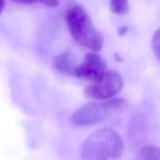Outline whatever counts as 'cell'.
I'll list each match as a JSON object with an SVG mask.
<instances>
[{"label": "cell", "mask_w": 160, "mask_h": 160, "mask_svg": "<svg viewBox=\"0 0 160 160\" xmlns=\"http://www.w3.org/2000/svg\"><path fill=\"white\" fill-rule=\"evenodd\" d=\"M124 151V140L112 129L94 131L82 144L81 160H119Z\"/></svg>", "instance_id": "obj_1"}, {"label": "cell", "mask_w": 160, "mask_h": 160, "mask_svg": "<svg viewBox=\"0 0 160 160\" xmlns=\"http://www.w3.org/2000/svg\"><path fill=\"white\" fill-rule=\"evenodd\" d=\"M105 70H106L105 60L99 54H96V51H92L85 56L82 62L76 65L74 74L82 80L92 81L100 74H102Z\"/></svg>", "instance_id": "obj_5"}, {"label": "cell", "mask_w": 160, "mask_h": 160, "mask_svg": "<svg viewBox=\"0 0 160 160\" xmlns=\"http://www.w3.org/2000/svg\"><path fill=\"white\" fill-rule=\"evenodd\" d=\"M124 81L121 75L115 70H105L96 79L90 81L85 89V95L92 100H108L115 98L122 89Z\"/></svg>", "instance_id": "obj_4"}, {"label": "cell", "mask_w": 160, "mask_h": 160, "mask_svg": "<svg viewBox=\"0 0 160 160\" xmlns=\"http://www.w3.org/2000/svg\"><path fill=\"white\" fill-rule=\"evenodd\" d=\"M19 4H42L50 8H55L59 5V0H11Z\"/></svg>", "instance_id": "obj_9"}, {"label": "cell", "mask_w": 160, "mask_h": 160, "mask_svg": "<svg viewBox=\"0 0 160 160\" xmlns=\"http://www.w3.org/2000/svg\"><path fill=\"white\" fill-rule=\"evenodd\" d=\"M4 8H5V0H0V12L4 10Z\"/></svg>", "instance_id": "obj_11"}, {"label": "cell", "mask_w": 160, "mask_h": 160, "mask_svg": "<svg viewBox=\"0 0 160 160\" xmlns=\"http://www.w3.org/2000/svg\"><path fill=\"white\" fill-rule=\"evenodd\" d=\"M52 64H54V68L58 71L62 72V74L70 75V74H74L75 72L76 65H75V62L72 60V56H71V54L69 51H64V52L56 55L54 58Z\"/></svg>", "instance_id": "obj_6"}, {"label": "cell", "mask_w": 160, "mask_h": 160, "mask_svg": "<svg viewBox=\"0 0 160 160\" xmlns=\"http://www.w3.org/2000/svg\"><path fill=\"white\" fill-rule=\"evenodd\" d=\"M151 48H152V51H154V54L156 55V58L160 60V28L155 31V34H154V36H152Z\"/></svg>", "instance_id": "obj_10"}, {"label": "cell", "mask_w": 160, "mask_h": 160, "mask_svg": "<svg viewBox=\"0 0 160 160\" xmlns=\"http://www.w3.org/2000/svg\"><path fill=\"white\" fill-rule=\"evenodd\" d=\"M128 108L125 99H108L102 101H91L79 108L71 116V121L79 126L95 125L104 121L110 114Z\"/></svg>", "instance_id": "obj_3"}, {"label": "cell", "mask_w": 160, "mask_h": 160, "mask_svg": "<svg viewBox=\"0 0 160 160\" xmlns=\"http://www.w3.org/2000/svg\"><path fill=\"white\" fill-rule=\"evenodd\" d=\"M69 31L74 40L91 51H99L102 48L104 40L101 34L95 28L90 15L78 4L69 8L65 15Z\"/></svg>", "instance_id": "obj_2"}, {"label": "cell", "mask_w": 160, "mask_h": 160, "mask_svg": "<svg viewBox=\"0 0 160 160\" xmlns=\"http://www.w3.org/2000/svg\"><path fill=\"white\" fill-rule=\"evenodd\" d=\"M136 160H160V148L155 145H146L140 149Z\"/></svg>", "instance_id": "obj_7"}, {"label": "cell", "mask_w": 160, "mask_h": 160, "mask_svg": "<svg viewBox=\"0 0 160 160\" xmlns=\"http://www.w3.org/2000/svg\"><path fill=\"white\" fill-rule=\"evenodd\" d=\"M110 10L116 15H125L129 11V0H110Z\"/></svg>", "instance_id": "obj_8"}]
</instances>
